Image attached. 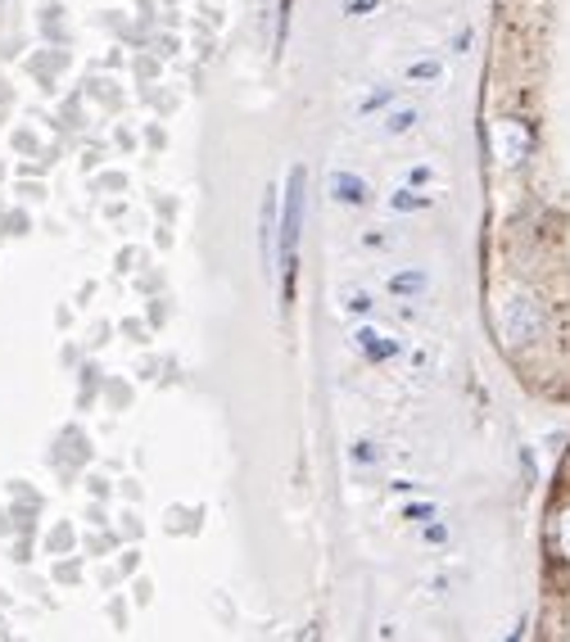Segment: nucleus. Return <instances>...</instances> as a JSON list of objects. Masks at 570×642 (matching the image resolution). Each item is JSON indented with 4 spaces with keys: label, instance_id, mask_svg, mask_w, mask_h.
<instances>
[{
    "label": "nucleus",
    "instance_id": "obj_2",
    "mask_svg": "<svg viewBox=\"0 0 570 642\" xmlns=\"http://www.w3.org/2000/svg\"><path fill=\"white\" fill-rule=\"evenodd\" d=\"M539 330H544V308L529 294H512L503 304V335H507V345H529V339H539Z\"/></svg>",
    "mask_w": 570,
    "mask_h": 642
},
{
    "label": "nucleus",
    "instance_id": "obj_4",
    "mask_svg": "<svg viewBox=\"0 0 570 642\" xmlns=\"http://www.w3.org/2000/svg\"><path fill=\"white\" fill-rule=\"evenodd\" d=\"M331 195H335L339 204H354V209H362L371 191H367V181H362L358 172H335V177H331Z\"/></svg>",
    "mask_w": 570,
    "mask_h": 642
},
{
    "label": "nucleus",
    "instance_id": "obj_17",
    "mask_svg": "<svg viewBox=\"0 0 570 642\" xmlns=\"http://www.w3.org/2000/svg\"><path fill=\"white\" fill-rule=\"evenodd\" d=\"M426 516H435V507H431V503H416V507H407V520H426Z\"/></svg>",
    "mask_w": 570,
    "mask_h": 642
},
{
    "label": "nucleus",
    "instance_id": "obj_19",
    "mask_svg": "<svg viewBox=\"0 0 570 642\" xmlns=\"http://www.w3.org/2000/svg\"><path fill=\"white\" fill-rule=\"evenodd\" d=\"M431 181V168H412V185H426Z\"/></svg>",
    "mask_w": 570,
    "mask_h": 642
},
{
    "label": "nucleus",
    "instance_id": "obj_9",
    "mask_svg": "<svg viewBox=\"0 0 570 642\" xmlns=\"http://www.w3.org/2000/svg\"><path fill=\"white\" fill-rule=\"evenodd\" d=\"M407 78H412V82H439V78H444V64H439V59H416V64L407 68Z\"/></svg>",
    "mask_w": 570,
    "mask_h": 642
},
{
    "label": "nucleus",
    "instance_id": "obj_10",
    "mask_svg": "<svg viewBox=\"0 0 570 642\" xmlns=\"http://www.w3.org/2000/svg\"><path fill=\"white\" fill-rule=\"evenodd\" d=\"M552 539H557V552L570 561V507L557 516V530H552Z\"/></svg>",
    "mask_w": 570,
    "mask_h": 642
},
{
    "label": "nucleus",
    "instance_id": "obj_8",
    "mask_svg": "<svg viewBox=\"0 0 570 642\" xmlns=\"http://www.w3.org/2000/svg\"><path fill=\"white\" fill-rule=\"evenodd\" d=\"M390 209H394V213H422V209H431V195L399 191V195H390Z\"/></svg>",
    "mask_w": 570,
    "mask_h": 642
},
{
    "label": "nucleus",
    "instance_id": "obj_14",
    "mask_svg": "<svg viewBox=\"0 0 570 642\" xmlns=\"http://www.w3.org/2000/svg\"><path fill=\"white\" fill-rule=\"evenodd\" d=\"M376 5H380V0H345V14L358 19V14H371Z\"/></svg>",
    "mask_w": 570,
    "mask_h": 642
},
{
    "label": "nucleus",
    "instance_id": "obj_16",
    "mask_svg": "<svg viewBox=\"0 0 570 642\" xmlns=\"http://www.w3.org/2000/svg\"><path fill=\"white\" fill-rule=\"evenodd\" d=\"M354 462H376V448L371 443H354Z\"/></svg>",
    "mask_w": 570,
    "mask_h": 642
},
{
    "label": "nucleus",
    "instance_id": "obj_15",
    "mask_svg": "<svg viewBox=\"0 0 570 642\" xmlns=\"http://www.w3.org/2000/svg\"><path fill=\"white\" fill-rule=\"evenodd\" d=\"M349 313H371V294H349Z\"/></svg>",
    "mask_w": 570,
    "mask_h": 642
},
{
    "label": "nucleus",
    "instance_id": "obj_7",
    "mask_svg": "<svg viewBox=\"0 0 570 642\" xmlns=\"http://www.w3.org/2000/svg\"><path fill=\"white\" fill-rule=\"evenodd\" d=\"M426 285H431V277H426L422 268H407V272H394V277H390V294H403V299H407V294H422Z\"/></svg>",
    "mask_w": 570,
    "mask_h": 642
},
{
    "label": "nucleus",
    "instance_id": "obj_11",
    "mask_svg": "<svg viewBox=\"0 0 570 642\" xmlns=\"http://www.w3.org/2000/svg\"><path fill=\"white\" fill-rule=\"evenodd\" d=\"M412 123H416V109H399V113H390V119H385V132L390 136H403Z\"/></svg>",
    "mask_w": 570,
    "mask_h": 642
},
{
    "label": "nucleus",
    "instance_id": "obj_5",
    "mask_svg": "<svg viewBox=\"0 0 570 642\" xmlns=\"http://www.w3.org/2000/svg\"><path fill=\"white\" fill-rule=\"evenodd\" d=\"M262 258H268V268L277 262V191H268V200H262Z\"/></svg>",
    "mask_w": 570,
    "mask_h": 642
},
{
    "label": "nucleus",
    "instance_id": "obj_3",
    "mask_svg": "<svg viewBox=\"0 0 570 642\" xmlns=\"http://www.w3.org/2000/svg\"><path fill=\"white\" fill-rule=\"evenodd\" d=\"M489 140H493V159L507 164V168H516L529 155V145H535V136H529V127L521 119H499L493 132H489Z\"/></svg>",
    "mask_w": 570,
    "mask_h": 642
},
{
    "label": "nucleus",
    "instance_id": "obj_13",
    "mask_svg": "<svg viewBox=\"0 0 570 642\" xmlns=\"http://www.w3.org/2000/svg\"><path fill=\"white\" fill-rule=\"evenodd\" d=\"M290 5H294V0H281V10H277L281 14V23H277V50L286 46V36H290Z\"/></svg>",
    "mask_w": 570,
    "mask_h": 642
},
{
    "label": "nucleus",
    "instance_id": "obj_6",
    "mask_svg": "<svg viewBox=\"0 0 570 642\" xmlns=\"http://www.w3.org/2000/svg\"><path fill=\"white\" fill-rule=\"evenodd\" d=\"M354 339H358V349H362L371 362H385V358L399 353V339H385V335H376V330H367V326H362Z\"/></svg>",
    "mask_w": 570,
    "mask_h": 642
},
{
    "label": "nucleus",
    "instance_id": "obj_18",
    "mask_svg": "<svg viewBox=\"0 0 570 642\" xmlns=\"http://www.w3.org/2000/svg\"><path fill=\"white\" fill-rule=\"evenodd\" d=\"M444 539H448L444 525H426V543H444Z\"/></svg>",
    "mask_w": 570,
    "mask_h": 642
},
{
    "label": "nucleus",
    "instance_id": "obj_1",
    "mask_svg": "<svg viewBox=\"0 0 570 642\" xmlns=\"http://www.w3.org/2000/svg\"><path fill=\"white\" fill-rule=\"evenodd\" d=\"M303 213H309V168L294 164L286 177V204L277 217V254H281V268H286V299L294 290V258H299V236H303Z\"/></svg>",
    "mask_w": 570,
    "mask_h": 642
},
{
    "label": "nucleus",
    "instance_id": "obj_12",
    "mask_svg": "<svg viewBox=\"0 0 570 642\" xmlns=\"http://www.w3.org/2000/svg\"><path fill=\"white\" fill-rule=\"evenodd\" d=\"M394 100V87H380V91H371L362 104H358V113H371V109H380V104H390Z\"/></svg>",
    "mask_w": 570,
    "mask_h": 642
}]
</instances>
